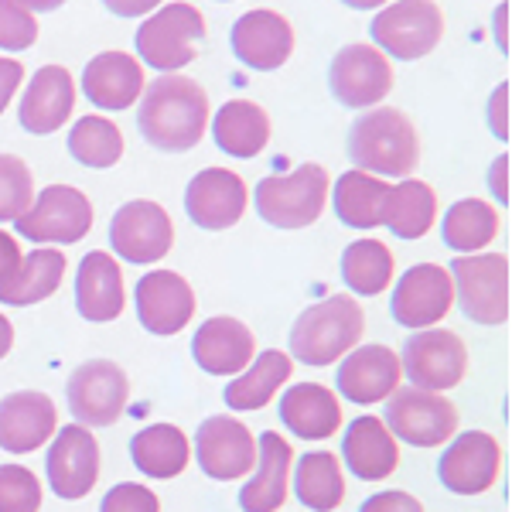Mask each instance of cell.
Wrapping results in <instances>:
<instances>
[{
    "label": "cell",
    "mask_w": 512,
    "mask_h": 512,
    "mask_svg": "<svg viewBox=\"0 0 512 512\" xmlns=\"http://www.w3.org/2000/svg\"><path fill=\"white\" fill-rule=\"evenodd\" d=\"M362 332H366V315L355 297H325L294 321L291 355L304 366H332L362 342Z\"/></svg>",
    "instance_id": "3"
},
{
    "label": "cell",
    "mask_w": 512,
    "mask_h": 512,
    "mask_svg": "<svg viewBox=\"0 0 512 512\" xmlns=\"http://www.w3.org/2000/svg\"><path fill=\"white\" fill-rule=\"evenodd\" d=\"M137 318L151 335H178L195 315L192 284L175 270H151L137 280Z\"/></svg>",
    "instance_id": "18"
},
{
    "label": "cell",
    "mask_w": 512,
    "mask_h": 512,
    "mask_svg": "<svg viewBox=\"0 0 512 512\" xmlns=\"http://www.w3.org/2000/svg\"><path fill=\"white\" fill-rule=\"evenodd\" d=\"M369 35L386 59H424L444 38V11L434 0H393L379 7L369 24Z\"/></svg>",
    "instance_id": "7"
},
{
    "label": "cell",
    "mask_w": 512,
    "mask_h": 512,
    "mask_svg": "<svg viewBox=\"0 0 512 512\" xmlns=\"http://www.w3.org/2000/svg\"><path fill=\"white\" fill-rule=\"evenodd\" d=\"M65 256L55 246H38L28 256H21L18 270L0 284V304H11V308H28L45 297H52L62 287L65 277Z\"/></svg>",
    "instance_id": "31"
},
{
    "label": "cell",
    "mask_w": 512,
    "mask_h": 512,
    "mask_svg": "<svg viewBox=\"0 0 512 512\" xmlns=\"http://www.w3.org/2000/svg\"><path fill=\"white\" fill-rule=\"evenodd\" d=\"M212 137H216V147L222 154L250 161L267 147L270 117L253 99H229L216 117H212Z\"/></svg>",
    "instance_id": "30"
},
{
    "label": "cell",
    "mask_w": 512,
    "mask_h": 512,
    "mask_svg": "<svg viewBox=\"0 0 512 512\" xmlns=\"http://www.w3.org/2000/svg\"><path fill=\"white\" fill-rule=\"evenodd\" d=\"M437 219V195L427 181L403 178L390 185L383 198V226H390L396 239H420L431 233Z\"/></svg>",
    "instance_id": "33"
},
{
    "label": "cell",
    "mask_w": 512,
    "mask_h": 512,
    "mask_svg": "<svg viewBox=\"0 0 512 512\" xmlns=\"http://www.w3.org/2000/svg\"><path fill=\"white\" fill-rule=\"evenodd\" d=\"M495 236H499V212L485 198H461L444 212L441 239L458 256L482 253Z\"/></svg>",
    "instance_id": "35"
},
{
    "label": "cell",
    "mask_w": 512,
    "mask_h": 512,
    "mask_svg": "<svg viewBox=\"0 0 512 512\" xmlns=\"http://www.w3.org/2000/svg\"><path fill=\"white\" fill-rule=\"evenodd\" d=\"M137 127L158 151H192L209 130V96L188 76H158L144 86Z\"/></svg>",
    "instance_id": "1"
},
{
    "label": "cell",
    "mask_w": 512,
    "mask_h": 512,
    "mask_svg": "<svg viewBox=\"0 0 512 512\" xmlns=\"http://www.w3.org/2000/svg\"><path fill=\"white\" fill-rule=\"evenodd\" d=\"M509 82H499V89L489 99V127L499 140H509Z\"/></svg>",
    "instance_id": "45"
},
{
    "label": "cell",
    "mask_w": 512,
    "mask_h": 512,
    "mask_svg": "<svg viewBox=\"0 0 512 512\" xmlns=\"http://www.w3.org/2000/svg\"><path fill=\"white\" fill-rule=\"evenodd\" d=\"M11 345H14V325L4 315H0V359L11 352Z\"/></svg>",
    "instance_id": "52"
},
{
    "label": "cell",
    "mask_w": 512,
    "mask_h": 512,
    "mask_svg": "<svg viewBox=\"0 0 512 512\" xmlns=\"http://www.w3.org/2000/svg\"><path fill=\"white\" fill-rule=\"evenodd\" d=\"M291 444L280 434L267 431L256 444V472L250 482L239 489V506L243 512H277L287 499L291 485Z\"/></svg>",
    "instance_id": "27"
},
{
    "label": "cell",
    "mask_w": 512,
    "mask_h": 512,
    "mask_svg": "<svg viewBox=\"0 0 512 512\" xmlns=\"http://www.w3.org/2000/svg\"><path fill=\"white\" fill-rule=\"evenodd\" d=\"M253 352V332L243 321L226 315L202 321L192 338V355L198 369H205L209 376H239L253 362Z\"/></svg>",
    "instance_id": "25"
},
{
    "label": "cell",
    "mask_w": 512,
    "mask_h": 512,
    "mask_svg": "<svg viewBox=\"0 0 512 512\" xmlns=\"http://www.w3.org/2000/svg\"><path fill=\"white\" fill-rule=\"evenodd\" d=\"M229 45L233 55L243 65L256 72H274L280 69L294 52V28L284 14L270 11V7H256L236 18L233 31H229Z\"/></svg>",
    "instance_id": "20"
},
{
    "label": "cell",
    "mask_w": 512,
    "mask_h": 512,
    "mask_svg": "<svg viewBox=\"0 0 512 512\" xmlns=\"http://www.w3.org/2000/svg\"><path fill=\"white\" fill-rule=\"evenodd\" d=\"M294 492L301 499V506H308L311 512H332L335 506H342L345 478L335 454L332 451L304 454L294 472Z\"/></svg>",
    "instance_id": "37"
},
{
    "label": "cell",
    "mask_w": 512,
    "mask_h": 512,
    "mask_svg": "<svg viewBox=\"0 0 512 512\" xmlns=\"http://www.w3.org/2000/svg\"><path fill=\"white\" fill-rule=\"evenodd\" d=\"M359 512H424L410 492H376L359 506Z\"/></svg>",
    "instance_id": "44"
},
{
    "label": "cell",
    "mask_w": 512,
    "mask_h": 512,
    "mask_svg": "<svg viewBox=\"0 0 512 512\" xmlns=\"http://www.w3.org/2000/svg\"><path fill=\"white\" fill-rule=\"evenodd\" d=\"M65 396L79 427H110L127 410L130 379L117 362L89 359L69 376Z\"/></svg>",
    "instance_id": "11"
},
{
    "label": "cell",
    "mask_w": 512,
    "mask_h": 512,
    "mask_svg": "<svg viewBox=\"0 0 512 512\" xmlns=\"http://www.w3.org/2000/svg\"><path fill=\"white\" fill-rule=\"evenodd\" d=\"M280 424L304 441H325L342 427V407L321 383H297L280 396Z\"/></svg>",
    "instance_id": "29"
},
{
    "label": "cell",
    "mask_w": 512,
    "mask_h": 512,
    "mask_svg": "<svg viewBox=\"0 0 512 512\" xmlns=\"http://www.w3.org/2000/svg\"><path fill=\"white\" fill-rule=\"evenodd\" d=\"M127 304V287H123V270L110 253L93 250L82 256L76 274V308L86 321H117Z\"/></svg>",
    "instance_id": "26"
},
{
    "label": "cell",
    "mask_w": 512,
    "mask_h": 512,
    "mask_svg": "<svg viewBox=\"0 0 512 512\" xmlns=\"http://www.w3.org/2000/svg\"><path fill=\"white\" fill-rule=\"evenodd\" d=\"M35 202L31 168L14 154H0V222H14Z\"/></svg>",
    "instance_id": "40"
},
{
    "label": "cell",
    "mask_w": 512,
    "mask_h": 512,
    "mask_svg": "<svg viewBox=\"0 0 512 512\" xmlns=\"http://www.w3.org/2000/svg\"><path fill=\"white\" fill-rule=\"evenodd\" d=\"M82 93L99 110H130L144 96V65L130 52H99L82 69Z\"/></svg>",
    "instance_id": "23"
},
{
    "label": "cell",
    "mask_w": 512,
    "mask_h": 512,
    "mask_svg": "<svg viewBox=\"0 0 512 512\" xmlns=\"http://www.w3.org/2000/svg\"><path fill=\"white\" fill-rule=\"evenodd\" d=\"M130 458L147 478H175L192 461V444L175 424H151L130 437Z\"/></svg>",
    "instance_id": "32"
},
{
    "label": "cell",
    "mask_w": 512,
    "mask_h": 512,
    "mask_svg": "<svg viewBox=\"0 0 512 512\" xmlns=\"http://www.w3.org/2000/svg\"><path fill=\"white\" fill-rule=\"evenodd\" d=\"M400 369L410 386L427 393H444L465 379L468 349L448 328H420L403 342Z\"/></svg>",
    "instance_id": "9"
},
{
    "label": "cell",
    "mask_w": 512,
    "mask_h": 512,
    "mask_svg": "<svg viewBox=\"0 0 512 512\" xmlns=\"http://www.w3.org/2000/svg\"><path fill=\"white\" fill-rule=\"evenodd\" d=\"M18 263H21V246H18V239H14L7 229H0V284H4L7 277L18 270Z\"/></svg>",
    "instance_id": "48"
},
{
    "label": "cell",
    "mask_w": 512,
    "mask_h": 512,
    "mask_svg": "<svg viewBox=\"0 0 512 512\" xmlns=\"http://www.w3.org/2000/svg\"><path fill=\"white\" fill-rule=\"evenodd\" d=\"M342 461L362 482H383L400 465V448L379 417H355L342 437Z\"/></svg>",
    "instance_id": "28"
},
{
    "label": "cell",
    "mask_w": 512,
    "mask_h": 512,
    "mask_svg": "<svg viewBox=\"0 0 512 512\" xmlns=\"http://www.w3.org/2000/svg\"><path fill=\"white\" fill-rule=\"evenodd\" d=\"M499 468V441L485 431H465L444 448L441 461H437V478L454 495H482L495 485Z\"/></svg>",
    "instance_id": "15"
},
{
    "label": "cell",
    "mask_w": 512,
    "mask_h": 512,
    "mask_svg": "<svg viewBox=\"0 0 512 512\" xmlns=\"http://www.w3.org/2000/svg\"><path fill=\"white\" fill-rule=\"evenodd\" d=\"M328 171L321 164H301L287 175H267L256 185L253 202L263 222L277 229H304L325 212L328 202Z\"/></svg>",
    "instance_id": "5"
},
{
    "label": "cell",
    "mask_w": 512,
    "mask_h": 512,
    "mask_svg": "<svg viewBox=\"0 0 512 512\" xmlns=\"http://www.w3.org/2000/svg\"><path fill=\"white\" fill-rule=\"evenodd\" d=\"M396 260L390 246L379 239H355L342 253V280L352 294L376 297L390 287Z\"/></svg>",
    "instance_id": "38"
},
{
    "label": "cell",
    "mask_w": 512,
    "mask_h": 512,
    "mask_svg": "<svg viewBox=\"0 0 512 512\" xmlns=\"http://www.w3.org/2000/svg\"><path fill=\"white\" fill-rule=\"evenodd\" d=\"M106 11L117 14V18H144V14H154L164 0H103Z\"/></svg>",
    "instance_id": "47"
},
{
    "label": "cell",
    "mask_w": 512,
    "mask_h": 512,
    "mask_svg": "<svg viewBox=\"0 0 512 512\" xmlns=\"http://www.w3.org/2000/svg\"><path fill=\"white\" fill-rule=\"evenodd\" d=\"M400 379V355L390 345H362V349L355 345L338 366L335 386L349 403L369 407V403H383L386 396L400 390Z\"/></svg>",
    "instance_id": "21"
},
{
    "label": "cell",
    "mask_w": 512,
    "mask_h": 512,
    "mask_svg": "<svg viewBox=\"0 0 512 512\" xmlns=\"http://www.w3.org/2000/svg\"><path fill=\"white\" fill-rule=\"evenodd\" d=\"M454 301L468 321L506 325L509 321V260L502 253H468L448 263Z\"/></svg>",
    "instance_id": "6"
},
{
    "label": "cell",
    "mask_w": 512,
    "mask_h": 512,
    "mask_svg": "<svg viewBox=\"0 0 512 512\" xmlns=\"http://www.w3.org/2000/svg\"><path fill=\"white\" fill-rule=\"evenodd\" d=\"M55 431H59V414L52 396L18 390L0 400V448L7 454L35 451L48 437H55Z\"/></svg>",
    "instance_id": "24"
},
{
    "label": "cell",
    "mask_w": 512,
    "mask_h": 512,
    "mask_svg": "<svg viewBox=\"0 0 512 512\" xmlns=\"http://www.w3.org/2000/svg\"><path fill=\"white\" fill-rule=\"evenodd\" d=\"M451 304H454L451 274L448 267H437V263H417V267H410L390 297L393 321L403 328H414V332L434 328L437 321H444Z\"/></svg>",
    "instance_id": "14"
},
{
    "label": "cell",
    "mask_w": 512,
    "mask_h": 512,
    "mask_svg": "<svg viewBox=\"0 0 512 512\" xmlns=\"http://www.w3.org/2000/svg\"><path fill=\"white\" fill-rule=\"evenodd\" d=\"M202 38H205V18L198 7L185 4V0L164 4L140 21L134 35L137 62L151 65L161 76H175L178 69H185L195 59V45Z\"/></svg>",
    "instance_id": "4"
},
{
    "label": "cell",
    "mask_w": 512,
    "mask_h": 512,
    "mask_svg": "<svg viewBox=\"0 0 512 512\" xmlns=\"http://www.w3.org/2000/svg\"><path fill=\"white\" fill-rule=\"evenodd\" d=\"M294 362L287 352L267 349L239 373L233 383H226V407L233 410H260L274 400V393L291 379Z\"/></svg>",
    "instance_id": "34"
},
{
    "label": "cell",
    "mask_w": 512,
    "mask_h": 512,
    "mask_svg": "<svg viewBox=\"0 0 512 512\" xmlns=\"http://www.w3.org/2000/svg\"><path fill=\"white\" fill-rule=\"evenodd\" d=\"M69 154L86 168H113L123 158V134L106 117H82L69 130Z\"/></svg>",
    "instance_id": "39"
},
{
    "label": "cell",
    "mask_w": 512,
    "mask_h": 512,
    "mask_svg": "<svg viewBox=\"0 0 512 512\" xmlns=\"http://www.w3.org/2000/svg\"><path fill=\"white\" fill-rule=\"evenodd\" d=\"M21 7H28L31 14H45V11H59L65 0H18Z\"/></svg>",
    "instance_id": "51"
},
{
    "label": "cell",
    "mask_w": 512,
    "mask_h": 512,
    "mask_svg": "<svg viewBox=\"0 0 512 512\" xmlns=\"http://www.w3.org/2000/svg\"><path fill=\"white\" fill-rule=\"evenodd\" d=\"M76 106V82H72L65 65H41L31 76L18 103V120L28 134H55L65 127Z\"/></svg>",
    "instance_id": "22"
},
{
    "label": "cell",
    "mask_w": 512,
    "mask_h": 512,
    "mask_svg": "<svg viewBox=\"0 0 512 512\" xmlns=\"http://www.w3.org/2000/svg\"><path fill=\"white\" fill-rule=\"evenodd\" d=\"M14 229H18V236L41 246H72L93 229V205L79 188L48 185L14 219Z\"/></svg>",
    "instance_id": "8"
},
{
    "label": "cell",
    "mask_w": 512,
    "mask_h": 512,
    "mask_svg": "<svg viewBox=\"0 0 512 512\" xmlns=\"http://www.w3.org/2000/svg\"><path fill=\"white\" fill-rule=\"evenodd\" d=\"M48 485L59 499L76 502L82 495L93 492L99 478V444L89 427L69 424L62 431H55L52 448L45 458Z\"/></svg>",
    "instance_id": "16"
},
{
    "label": "cell",
    "mask_w": 512,
    "mask_h": 512,
    "mask_svg": "<svg viewBox=\"0 0 512 512\" xmlns=\"http://www.w3.org/2000/svg\"><path fill=\"white\" fill-rule=\"evenodd\" d=\"M345 7H352V11H379V7H386L390 0H342Z\"/></svg>",
    "instance_id": "53"
},
{
    "label": "cell",
    "mask_w": 512,
    "mask_h": 512,
    "mask_svg": "<svg viewBox=\"0 0 512 512\" xmlns=\"http://www.w3.org/2000/svg\"><path fill=\"white\" fill-rule=\"evenodd\" d=\"M390 192L383 178L352 168L335 181V216L349 229L383 226V198Z\"/></svg>",
    "instance_id": "36"
},
{
    "label": "cell",
    "mask_w": 512,
    "mask_h": 512,
    "mask_svg": "<svg viewBox=\"0 0 512 512\" xmlns=\"http://www.w3.org/2000/svg\"><path fill=\"white\" fill-rule=\"evenodd\" d=\"M495 38H499V48L509 55V4L495 7Z\"/></svg>",
    "instance_id": "50"
},
{
    "label": "cell",
    "mask_w": 512,
    "mask_h": 512,
    "mask_svg": "<svg viewBox=\"0 0 512 512\" xmlns=\"http://www.w3.org/2000/svg\"><path fill=\"white\" fill-rule=\"evenodd\" d=\"M489 188L499 198V205H509V154H499L489 168Z\"/></svg>",
    "instance_id": "49"
},
{
    "label": "cell",
    "mask_w": 512,
    "mask_h": 512,
    "mask_svg": "<svg viewBox=\"0 0 512 512\" xmlns=\"http://www.w3.org/2000/svg\"><path fill=\"white\" fill-rule=\"evenodd\" d=\"M21 82H24V65L18 59L0 55V113L7 110V103H11L14 93L21 89Z\"/></svg>",
    "instance_id": "46"
},
{
    "label": "cell",
    "mask_w": 512,
    "mask_h": 512,
    "mask_svg": "<svg viewBox=\"0 0 512 512\" xmlns=\"http://www.w3.org/2000/svg\"><path fill=\"white\" fill-rule=\"evenodd\" d=\"M195 458H198V468L209 478H216V482H239V478L250 475L256 465V441H253L250 427L219 414L198 427Z\"/></svg>",
    "instance_id": "17"
},
{
    "label": "cell",
    "mask_w": 512,
    "mask_h": 512,
    "mask_svg": "<svg viewBox=\"0 0 512 512\" xmlns=\"http://www.w3.org/2000/svg\"><path fill=\"white\" fill-rule=\"evenodd\" d=\"M349 158L366 175L410 178L420 164L417 127L396 106H373L352 123Z\"/></svg>",
    "instance_id": "2"
},
{
    "label": "cell",
    "mask_w": 512,
    "mask_h": 512,
    "mask_svg": "<svg viewBox=\"0 0 512 512\" xmlns=\"http://www.w3.org/2000/svg\"><path fill=\"white\" fill-rule=\"evenodd\" d=\"M246 202H250V192H246L243 178L226 168L198 171L185 188L188 219H192L198 229H209V233L236 226L246 212Z\"/></svg>",
    "instance_id": "19"
},
{
    "label": "cell",
    "mask_w": 512,
    "mask_h": 512,
    "mask_svg": "<svg viewBox=\"0 0 512 512\" xmlns=\"http://www.w3.org/2000/svg\"><path fill=\"white\" fill-rule=\"evenodd\" d=\"M110 246L117 250L120 260L147 267V263H158L171 253V246H175V226H171V216L158 202L134 198V202L120 205L113 212Z\"/></svg>",
    "instance_id": "12"
},
{
    "label": "cell",
    "mask_w": 512,
    "mask_h": 512,
    "mask_svg": "<svg viewBox=\"0 0 512 512\" xmlns=\"http://www.w3.org/2000/svg\"><path fill=\"white\" fill-rule=\"evenodd\" d=\"M386 420L393 437L414 444V448H437L458 431V410L444 393H427L417 386H403L386 396Z\"/></svg>",
    "instance_id": "10"
},
{
    "label": "cell",
    "mask_w": 512,
    "mask_h": 512,
    "mask_svg": "<svg viewBox=\"0 0 512 512\" xmlns=\"http://www.w3.org/2000/svg\"><path fill=\"white\" fill-rule=\"evenodd\" d=\"M99 512H161V502L147 485L137 482H120L99 502Z\"/></svg>",
    "instance_id": "43"
},
{
    "label": "cell",
    "mask_w": 512,
    "mask_h": 512,
    "mask_svg": "<svg viewBox=\"0 0 512 512\" xmlns=\"http://www.w3.org/2000/svg\"><path fill=\"white\" fill-rule=\"evenodd\" d=\"M38 41V21L18 0H0V48L24 52Z\"/></svg>",
    "instance_id": "42"
},
{
    "label": "cell",
    "mask_w": 512,
    "mask_h": 512,
    "mask_svg": "<svg viewBox=\"0 0 512 512\" xmlns=\"http://www.w3.org/2000/svg\"><path fill=\"white\" fill-rule=\"evenodd\" d=\"M393 65L373 45H345L328 69V89L349 110H373L393 89Z\"/></svg>",
    "instance_id": "13"
},
{
    "label": "cell",
    "mask_w": 512,
    "mask_h": 512,
    "mask_svg": "<svg viewBox=\"0 0 512 512\" xmlns=\"http://www.w3.org/2000/svg\"><path fill=\"white\" fill-rule=\"evenodd\" d=\"M41 482L24 465H0V512H38Z\"/></svg>",
    "instance_id": "41"
}]
</instances>
